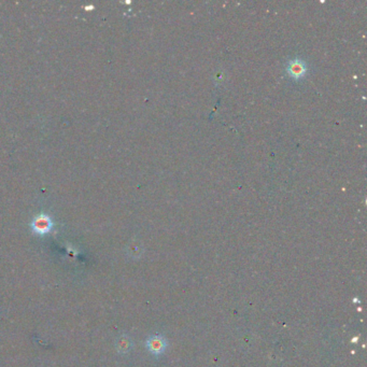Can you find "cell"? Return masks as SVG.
I'll return each mask as SVG.
<instances>
[{
  "mask_svg": "<svg viewBox=\"0 0 367 367\" xmlns=\"http://www.w3.org/2000/svg\"><path fill=\"white\" fill-rule=\"evenodd\" d=\"M53 227L52 220L47 214H40V216L36 217L33 222H31V229L34 233L38 235H46L49 232H51Z\"/></svg>",
  "mask_w": 367,
  "mask_h": 367,
  "instance_id": "cell-1",
  "label": "cell"
},
{
  "mask_svg": "<svg viewBox=\"0 0 367 367\" xmlns=\"http://www.w3.org/2000/svg\"><path fill=\"white\" fill-rule=\"evenodd\" d=\"M166 347V339L163 336H160V335H155V336H152L147 340V348L151 353L155 354V356H159V354L165 351Z\"/></svg>",
  "mask_w": 367,
  "mask_h": 367,
  "instance_id": "cell-2",
  "label": "cell"
},
{
  "mask_svg": "<svg viewBox=\"0 0 367 367\" xmlns=\"http://www.w3.org/2000/svg\"><path fill=\"white\" fill-rule=\"evenodd\" d=\"M131 348V340L127 336L120 337L117 341V349L119 352L126 353L130 350Z\"/></svg>",
  "mask_w": 367,
  "mask_h": 367,
  "instance_id": "cell-3",
  "label": "cell"
},
{
  "mask_svg": "<svg viewBox=\"0 0 367 367\" xmlns=\"http://www.w3.org/2000/svg\"><path fill=\"white\" fill-rule=\"evenodd\" d=\"M290 69H291V72H292L295 75H301L304 71H305L304 66L302 64H300V62H294V64H292V66H291Z\"/></svg>",
  "mask_w": 367,
  "mask_h": 367,
  "instance_id": "cell-4",
  "label": "cell"
}]
</instances>
